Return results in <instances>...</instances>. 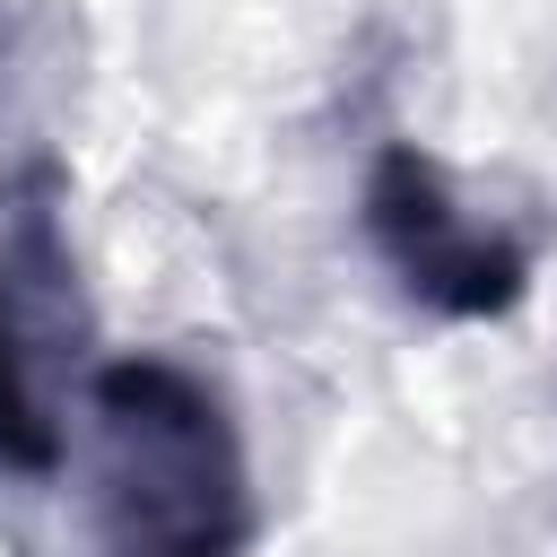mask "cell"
I'll list each match as a JSON object with an SVG mask.
<instances>
[{
	"mask_svg": "<svg viewBox=\"0 0 557 557\" xmlns=\"http://www.w3.org/2000/svg\"><path fill=\"white\" fill-rule=\"evenodd\" d=\"M104 557H252V453L226 392L183 357H113L87 383Z\"/></svg>",
	"mask_w": 557,
	"mask_h": 557,
	"instance_id": "6da1fadb",
	"label": "cell"
},
{
	"mask_svg": "<svg viewBox=\"0 0 557 557\" xmlns=\"http://www.w3.org/2000/svg\"><path fill=\"white\" fill-rule=\"evenodd\" d=\"M61 322H70V252L52 209H26L0 244V470H61Z\"/></svg>",
	"mask_w": 557,
	"mask_h": 557,
	"instance_id": "3957f363",
	"label": "cell"
},
{
	"mask_svg": "<svg viewBox=\"0 0 557 557\" xmlns=\"http://www.w3.org/2000/svg\"><path fill=\"white\" fill-rule=\"evenodd\" d=\"M357 226L374 244V261L392 270V287L435 313V322H505L531 296V244L470 209L461 183L418 148V139H383L366 183H357Z\"/></svg>",
	"mask_w": 557,
	"mask_h": 557,
	"instance_id": "7a4b0ae2",
	"label": "cell"
}]
</instances>
